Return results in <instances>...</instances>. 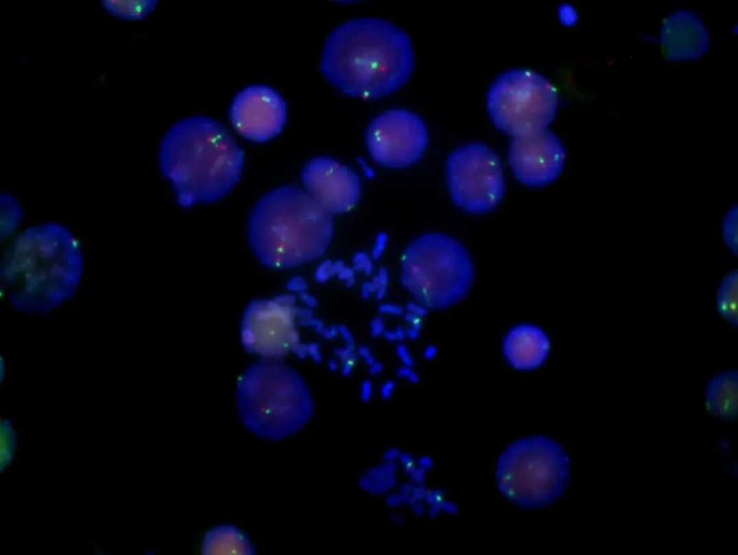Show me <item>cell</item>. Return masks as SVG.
Instances as JSON below:
<instances>
[{"label": "cell", "instance_id": "d590c367", "mask_svg": "<svg viewBox=\"0 0 738 555\" xmlns=\"http://www.w3.org/2000/svg\"><path fill=\"white\" fill-rule=\"evenodd\" d=\"M356 360H357V356L354 355L350 359H348L347 361H346L344 363V366L343 367V372H342L344 375L348 376L351 373V372L353 370V368L354 367V364H355Z\"/></svg>", "mask_w": 738, "mask_h": 555}, {"label": "cell", "instance_id": "cb8c5ba5", "mask_svg": "<svg viewBox=\"0 0 738 555\" xmlns=\"http://www.w3.org/2000/svg\"><path fill=\"white\" fill-rule=\"evenodd\" d=\"M335 275L334 269V262L331 261H326L317 270L315 278L317 281L324 283L327 282L331 278Z\"/></svg>", "mask_w": 738, "mask_h": 555}, {"label": "cell", "instance_id": "ac0fdd59", "mask_svg": "<svg viewBox=\"0 0 738 555\" xmlns=\"http://www.w3.org/2000/svg\"><path fill=\"white\" fill-rule=\"evenodd\" d=\"M204 554H254L249 536L233 525H221L206 533L201 545Z\"/></svg>", "mask_w": 738, "mask_h": 555}, {"label": "cell", "instance_id": "836d02e7", "mask_svg": "<svg viewBox=\"0 0 738 555\" xmlns=\"http://www.w3.org/2000/svg\"><path fill=\"white\" fill-rule=\"evenodd\" d=\"M338 332L342 335L343 339L347 343V346L354 347V339L351 332L346 326L338 328Z\"/></svg>", "mask_w": 738, "mask_h": 555}, {"label": "cell", "instance_id": "8992f818", "mask_svg": "<svg viewBox=\"0 0 738 555\" xmlns=\"http://www.w3.org/2000/svg\"><path fill=\"white\" fill-rule=\"evenodd\" d=\"M401 281L427 309H445L463 299L475 279L466 248L440 233L412 241L402 258Z\"/></svg>", "mask_w": 738, "mask_h": 555}, {"label": "cell", "instance_id": "2e32d148", "mask_svg": "<svg viewBox=\"0 0 738 555\" xmlns=\"http://www.w3.org/2000/svg\"><path fill=\"white\" fill-rule=\"evenodd\" d=\"M550 340L541 328L533 325L513 328L506 336L503 352L512 367L519 371L539 368L548 358Z\"/></svg>", "mask_w": 738, "mask_h": 555}, {"label": "cell", "instance_id": "e575fe53", "mask_svg": "<svg viewBox=\"0 0 738 555\" xmlns=\"http://www.w3.org/2000/svg\"><path fill=\"white\" fill-rule=\"evenodd\" d=\"M385 245H386V236L385 235L380 236L379 237L378 240H377L376 248H375V250H374V251L373 253L374 258H377L381 256V254L383 252V249H385Z\"/></svg>", "mask_w": 738, "mask_h": 555}, {"label": "cell", "instance_id": "7c38bea8", "mask_svg": "<svg viewBox=\"0 0 738 555\" xmlns=\"http://www.w3.org/2000/svg\"><path fill=\"white\" fill-rule=\"evenodd\" d=\"M566 152L562 142L550 131L514 137L508 160L515 177L531 188L548 185L562 173Z\"/></svg>", "mask_w": 738, "mask_h": 555}, {"label": "cell", "instance_id": "d6a6232c", "mask_svg": "<svg viewBox=\"0 0 738 555\" xmlns=\"http://www.w3.org/2000/svg\"><path fill=\"white\" fill-rule=\"evenodd\" d=\"M309 356L317 363L322 361V356L320 346L314 343L309 344Z\"/></svg>", "mask_w": 738, "mask_h": 555}, {"label": "cell", "instance_id": "74e56055", "mask_svg": "<svg viewBox=\"0 0 738 555\" xmlns=\"http://www.w3.org/2000/svg\"><path fill=\"white\" fill-rule=\"evenodd\" d=\"M394 387H395V385H394V382L389 381V382L386 383L385 385L383 386L382 389H381L382 396L383 397H385V398H388L390 396H391V394H392V391L394 390Z\"/></svg>", "mask_w": 738, "mask_h": 555}, {"label": "cell", "instance_id": "e0dca14e", "mask_svg": "<svg viewBox=\"0 0 738 555\" xmlns=\"http://www.w3.org/2000/svg\"><path fill=\"white\" fill-rule=\"evenodd\" d=\"M704 403L708 413L725 421L738 417V374L727 370L717 374L708 383Z\"/></svg>", "mask_w": 738, "mask_h": 555}, {"label": "cell", "instance_id": "f1b7e54d", "mask_svg": "<svg viewBox=\"0 0 738 555\" xmlns=\"http://www.w3.org/2000/svg\"><path fill=\"white\" fill-rule=\"evenodd\" d=\"M371 332L374 337H378L381 334L385 331V324L380 317H376L371 323Z\"/></svg>", "mask_w": 738, "mask_h": 555}, {"label": "cell", "instance_id": "f35d334b", "mask_svg": "<svg viewBox=\"0 0 738 555\" xmlns=\"http://www.w3.org/2000/svg\"><path fill=\"white\" fill-rule=\"evenodd\" d=\"M337 332H338V328L333 326V327L327 328L326 329V330L324 331V332H323V334L322 335L323 336V337L324 339L331 340V339H334L335 337V336L337 335Z\"/></svg>", "mask_w": 738, "mask_h": 555}, {"label": "cell", "instance_id": "7bdbcfd3", "mask_svg": "<svg viewBox=\"0 0 738 555\" xmlns=\"http://www.w3.org/2000/svg\"><path fill=\"white\" fill-rule=\"evenodd\" d=\"M434 355V348H433L432 347H430V348H427L425 350V352L424 353V356H425V357L426 359H432Z\"/></svg>", "mask_w": 738, "mask_h": 555}, {"label": "cell", "instance_id": "30bf717a", "mask_svg": "<svg viewBox=\"0 0 738 555\" xmlns=\"http://www.w3.org/2000/svg\"><path fill=\"white\" fill-rule=\"evenodd\" d=\"M446 171L453 201L468 213L491 212L504 197L503 166L485 144H469L454 151L448 158Z\"/></svg>", "mask_w": 738, "mask_h": 555}, {"label": "cell", "instance_id": "83f0119b", "mask_svg": "<svg viewBox=\"0 0 738 555\" xmlns=\"http://www.w3.org/2000/svg\"><path fill=\"white\" fill-rule=\"evenodd\" d=\"M407 310L409 313L421 318L427 315V309L419 303H409L407 306Z\"/></svg>", "mask_w": 738, "mask_h": 555}, {"label": "cell", "instance_id": "9c48e42d", "mask_svg": "<svg viewBox=\"0 0 738 555\" xmlns=\"http://www.w3.org/2000/svg\"><path fill=\"white\" fill-rule=\"evenodd\" d=\"M298 299L287 293L249 304L241 326V342L248 353L276 361L289 354L309 356V344L302 341L300 328L304 327V318L313 315L299 305Z\"/></svg>", "mask_w": 738, "mask_h": 555}, {"label": "cell", "instance_id": "8fae6325", "mask_svg": "<svg viewBox=\"0 0 738 555\" xmlns=\"http://www.w3.org/2000/svg\"><path fill=\"white\" fill-rule=\"evenodd\" d=\"M429 136L416 113L405 109L383 112L367 128L366 144L371 157L389 168H405L423 155Z\"/></svg>", "mask_w": 738, "mask_h": 555}, {"label": "cell", "instance_id": "3957f363", "mask_svg": "<svg viewBox=\"0 0 738 555\" xmlns=\"http://www.w3.org/2000/svg\"><path fill=\"white\" fill-rule=\"evenodd\" d=\"M158 160L177 201L189 208L228 194L241 177L245 155L225 127L208 117L195 116L168 131Z\"/></svg>", "mask_w": 738, "mask_h": 555}, {"label": "cell", "instance_id": "ffe728a7", "mask_svg": "<svg viewBox=\"0 0 738 555\" xmlns=\"http://www.w3.org/2000/svg\"><path fill=\"white\" fill-rule=\"evenodd\" d=\"M101 4L116 19L138 21L148 17L157 2L155 0H102Z\"/></svg>", "mask_w": 738, "mask_h": 555}, {"label": "cell", "instance_id": "4dcf8cb0", "mask_svg": "<svg viewBox=\"0 0 738 555\" xmlns=\"http://www.w3.org/2000/svg\"><path fill=\"white\" fill-rule=\"evenodd\" d=\"M396 372L398 376L405 378L413 383L418 382V376L415 372H413L409 367L401 368Z\"/></svg>", "mask_w": 738, "mask_h": 555}, {"label": "cell", "instance_id": "5bb4252c", "mask_svg": "<svg viewBox=\"0 0 738 555\" xmlns=\"http://www.w3.org/2000/svg\"><path fill=\"white\" fill-rule=\"evenodd\" d=\"M302 177L304 191L332 216L350 212L360 200L359 175L331 157L312 159L304 167Z\"/></svg>", "mask_w": 738, "mask_h": 555}, {"label": "cell", "instance_id": "603a6c76", "mask_svg": "<svg viewBox=\"0 0 738 555\" xmlns=\"http://www.w3.org/2000/svg\"><path fill=\"white\" fill-rule=\"evenodd\" d=\"M16 448V435L8 422H2L1 427V471L12 461Z\"/></svg>", "mask_w": 738, "mask_h": 555}, {"label": "cell", "instance_id": "277c9868", "mask_svg": "<svg viewBox=\"0 0 738 555\" xmlns=\"http://www.w3.org/2000/svg\"><path fill=\"white\" fill-rule=\"evenodd\" d=\"M333 216L304 190L285 186L264 196L251 212L248 238L257 258L274 270L297 268L328 249Z\"/></svg>", "mask_w": 738, "mask_h": 555}, {"label": "cell", "instance_id": "4316f807", "mask_svg": "<svg viewBox=\"0 0 738 555\" xmlns=\"http://www.w3.org/2000/svg\"><path fill=\"white\" fill-rule=\"evenodd\" d=\"M379 312L382 314L390 315H400L403 313V309L401 306L392 304H383L379 306Z\"/></svg>", "mask_w": 738, "mask_h": 555}, {"label": "cell", "instance_id": "52a82bcc", "mask_svg": "<svg viewBox=\"0 0 738 555\" xmlns=\"http://www.w3.org/2000/svg\"><path fill=\"white\" fill-rule=\"evenodd\" d=\"M570 475L567 453L544 436L523 438L511 444L501 455L496 469L500 491L525 508L555 501L566 490Z\"/></svg>", "mask_w": 738, "mask_h": 555}, {"label": "cell", "instance_id": "b9f144b4", "mask_svg": "<svg viewBox=\"0 0 738 555\" xmlns=\"http://www.w3.org/2000/svg\"><path fill=\"white\" fill-rule=\"evenodd\" d=\"M358 352H359V355L360 356H361L362 358H364V359H366L368 356L372 355L370 350H369L368 348H366L365 346L360 347L359 348Z\"/></svg>", "mask_w": 738, "mask_h": 555}, {"label": "cell", "instance_id": "60d3db41", "mask_svg": "<svg viewBox=\"0 0 738 555\" xmlns=\"http://www.w3.org/2000/svg\"><path fill=\"white\" fill-rule=\"evenodd\" d=\"M382 370V365L379 362H375L370 366V368H369V372L373 375H376L381 372Z\"/></svg>", "mask_w": 738, "mask_h": 555}, {"label": "cell", "instance_id": "5b68a950", "mask_svg": "<svg viewBox=\"0 0 738 555\" xmlns=\"http://www.w3.org/2000/svg\"><path fill=\"white\" fill-rule=\"evenodd\" d=\"M236 406L251 433L272 442L298 432L313 410L303 378L282 362L267 359L251 365L241 376Z\"/></svg>", "mask_w": 738, "mask_h": 555}, {"label": "cell", "instance_id": "f546056e", "mask_svg": "<svg viewBox=\"0 0 738 555\" xmlns=\"http://www.w3.org/2000/svg\"><path fill=\"white\" fill-rule=\"evenodd\" d=\"M386 339L390 341H400L405 339L406 333L402 328H398L395 330L386 331L385 332Z\"/></svg>", "mask_w": 738, "mask_h": 555}, {"label": "cell", "instance_id": "d4e9b609", "mask_svg": "<svg viewBox=\"0 0 738 555\" xmlns=\"http://www.w3.org/2000/svg\"><path fill=\"white\" fill-rule=\"evenodd\" d=\"M353 264L357 271H364L366 274H371L372 272L373 268L371 262L364 253L357 254L353 258Z\"/></svg>", "mask_w": 738, "mask_h": 555}, {"label": "cell", "instance_id": "ba28073f", "mask_svg": "<svg viewBox=\"0 0 738 555\" xmlns=\"http://www.w3.org/2000/svg\"><path fill=\"white\" fill-rule=\"evenodd\" d=\"M558 106L555 86L529 69H513L500 76L488 95V109L494 124L514 137L547 129Z\"/></svg>", "mask_w": 738, "mask_h": 555}, {"label": "cell", "instance_id": "6da1fadb", "mask_svg": "<svg viewBox=\"0 0 738 555\" xmlns=\"http://www.w3.org/2000/svg\"><path fill=\"white\" fill-rule=\"evenodd\" d=\"M85 259L80 240L65 225L46 222L19 231L6 243L2 289L14 308L47 313L76 294Z\"/></svg>", "mask_w": 738, "mask_h": 555}, {"label": "cell", "instance_id": "ee69618b", "mask_svg": "<svg viewBox=\"0 0 738 555\" xmlns=\"http://www.w3.org/2000/svg\"><path fill=\"white\" fill-rule=\"evenodd\" d=\"M328 365H329V367H330V369H331V370L332 371H335H335H337V370H338V365H337V362H336V361H335L334 359H331V361H330L328 362Z\"/></svg>", "mask_w": 738, "mask_h": 555}, {"label": "cell", "instance_id": "d6986e66", "mask_svg": "<svg viewBox=\"0 0 738 555\" xmlns=\"http://www.w3.org/2000/svg\"><path fill=\"white\" fill-rule=\"evenodd\" d=\"M738 274L735 269L727 273L722 280L716 295V308L720 317L728 325L737 328Z\"/></svg>", "mask_w": 738, "mask_h": 555}, {"label": "cell", "instance_id": "9a60e30c", "mask_svg": "<svg viewBox=\"0 0 738 555\" xmlns=\"http://www.w3.org/2000/svg\"><path fill=\"white\" fill-rule=\"evenodd\" d=\"M669 61L697 60L710 46V35L702 21L688 10H679L663 21L659 38Z\"/></svg>", "mask_w": 738, "mask_h": 555}, {"label": "cell", "instance_id": "ab89813d", "mask_svg": "<svg viewBox=\"0 0 738 555\" xmlns=\"http://www.w3.org/2000/svg\"><path fill=\"white\" fill-rule=\"evenodd\" d=\"M406 336L412 340L417 339L420 335V330L415 328H411L405 331Z\"/></svg>", "mask_w": 738, "mask_h": 555}, {"label": "cell", "instance_id": "484cf974", "mask_svg": "<svg viewBox=\"0 0 738 555\" xmlns=\"http://www.w3.org/2000/svg\"><path fill=\"white\" fill-rule=\"evenodd\" d=\"M396 353L405 367H412L414 361L410 355L407 348L405 345H399L396 347Z\"/></svg>", "mask_w": 738, "mask_h": 555}, {"label": "cell", "instance_id": "7402d4cb", "mask_svg": "<svg viewBox=\"0 0 738 555\" xmlns=\"http://www.w3.org/2000/svg\"><path fill=\"white\" fill-rule=\"evenodd\" d=\"M722 234L723 240L735 256L737 255V207H732L726 213L722 222Z\"/></svg>", "mask_w": 738, "mask_h": 555}, {"label": "cell", "instance_id": "7a4b0ae2", "mask_svg": "<svg viewBox=\"0 0 738 555\" xmlns=\"http://www.w3.org/2000/svg\"><path fill=\"white\" fill-rule=\"evenodd\" d=\"M409 36L385 20L365 18L339 25L324 45L320 71L339 91L375 100L407 82L414 68Z\"/></svg>", "mask_w": 738, "mask_h": 555}, {"label": "cell", "instance_id": "1f68e13d", "mask_svg": "<svg viewBox=\"0 0 738 555\" xmlns=\"http://www.w3.org/2000/svg\"><path fill=\"white\" fill-rule=\"evenodd\" d=\"M353 348L354 347L347 346L344 348L337 349L335 352V355L345 363L353 356L355 355L353 354Z\"/></svg>", "mask_w": 738, "mask_h": 555}, {"label": "cell", "instance_id": "8d00e7d4", "mask_svg": "<svg viewBox=\"0 0 738 555\" xmlns=\"http://www.w3.org/2000/svg\"><path fill=\"white\" fill-rule=\"evenodd\" d=\"M362 396L364 399L370 397L372 392V384L370 381H365L362 385Z\"/></svg>", "mask_w": 738, "mask_h": 555}, {"label": "cell", "instance_id": "4fadbf2b", "mask_svg": "<svg viewBox=\"0 0 738 555\" xmlns=\"http://www.w3.org/2000/svg\"><path fill=\"white\" fill-rule=\"evenodd\" d=\"M287 113L286 101L278 92L267 86L253 85L234 98L230 120L241 136L261 143L282 133Z\"/></svg>", "mask_w": 738, "mask_h": 555}, {"label": "cell", "instance_id": "44dd1931", "mask_svg": "<svg viewBox=\"0 0 738 555\" xmlns=\"http://www.w3.org/2000/svg\"><path fill=\"white\" fill-rule=\"evenodd\" d=\"M23 209L19 201L10 194L1 195V240L6 243L19 231Z\"/></svg>", "mask_w": 738, "mask_h": 555}]
</instances>
